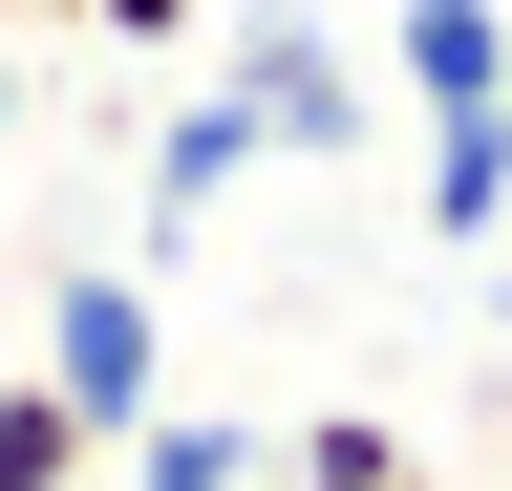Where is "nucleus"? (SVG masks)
<instances>
[{"label": "nucleus", "instance_id": "1", "mask_svg": "<svg viewBox=\"0 0 512 491\" xmlns=\"http://www.w3.org/2000/svg\"><path fill=\"white\" fill-rule=\"evenodd\" d=\"M22 385H43L64 427H86V449H128V427L171 406V342H150V278H128V257H64V278H43V363H22Z\"/></svg>", "mask_w": 512, "mask_h": 491}, {"label": "nucleus", "instance_id": "2", "mask_svg": "<svg viewBox=\"0 0 512 491\" xmlns=\"http://www.w3.org/2000/svg\"><path fill=\"white\" fill-rule=\"evenodd\" d=\"M214 86H235L256 171H278V150H320V171H342V150H363V65H342V43L299 22V0H256V22H214Z\"/></svg>", "mask_w": 512, "mask_h": 491}, {"label": "nucleus", "instance_id": "3", "mask_svg": "<svg viewBox=\"0 0 512 491\" xmlns=\"http://www.w3.org/2000/svg\"><path fill=\"white\" fill-rule=\"evenodd\" d=\"M235 193H256V129H235V86L150 107V257H171V235H214Z\"/></svg>", "mask_w": 512, "mask_h": 491}, {"label": "nucleus", "instance_id": "4", "mask_svg": "<svg viewBox=\"0 0 512 491\" xmlns=\"http://www.w3.org/2000/svg\"><path fill=\"white\" fill-rule=\"evenodd\" d=\"M384 65H406V107H427V129H470V107H491V65H512V0H384Z\"/></svg>", "mask_w": 512, "mask_h": 491}, {"label": "nucleus", "instance_id": "5", "mask_svg": "<svg viewBox=\"0 0 512 491\" xmlns=\"http://www.w3.org/2000/svg\"><path fill=\"white\" fill-rule=\"evenodd\" d=\"M256 470H278V491H427L384 406H320V427H256Z\"/></svg>", "mask_w": 512, "mask_h": 491}, {"label": "nucleus", "instance_id": "6", "mask_svg": "<svg viewBox=\"0 0 512 491\" xmlns=\"http://www.w3.org/2000/svg\"><path fill=\"white\" fill-rule=\"evenodd\" d=\"M107 470H128V491H256V427H235V406H150Z\"/></svg>", "mask_w": 512, "mask_h": 491}, {"label": "nucleus", "instance_id": "7", "mask_svg": "<svg viewBox=\"0 0 512 491\" xmlns=\"http://www.w3.org/2000/svg\"><path fill=\"white\" fill-rule=\"evenodd\" d=\"M491 214H512V129L470 107V129H427V235H448V257H491Z\"/></svg>", "mask_w": 512, "mask_h": 491}, {"label": "nucleus", "instance_id": "8", "mask_svg": "<svg viewBox=\"0 0 512 491\" xmlns=\"http://www.w3.org/2000/svg\"><path fill=\"white\" fill-rule=\"evenodd\" d=\"M0 491H107V449H86V427L22 385V363H0Z\"/></svg>", "mask_w": 512, "mask_h": 491}, {"label": "nucleus", "instance_id": "9", "mask_svg": "<svg viewBox=\"0 0 512 491\" xmlns=\"http://www.w3.org/2000/svg\"><path fill=\"white\" fill-rule=\"evenodd\" d=\"M86 22L128 43V65H171V43H214V0H86Z\"/></svg>", "mask_w": 512, "mask_h": 491}, {"label": "nucleus", "instance_id": "10", "mask_svg": "<svg viewBox=\"0 0 512 491\" xmlns=\"http://www.w3.org/2000/svg\"><path fill=\"white\" fill-rule=\"evenodd\" d=\"M0 129H22V43H0Z\"/></svg>", "mask_w": 512, "mask_h": 491}, {"label": "nucleus", "instance_id": "11", "mask_svg": "<svg viewBox=\"0 0 512 491\" xmlns=\"http://www.w3.org/2000/svg\"><path fill=\"white\" fill-rule=\"evenodd\" d=\"M0 22H86V0H0Z\"/></svg>", "mask_w": 512, "mask_h": 491}]
</instances>
